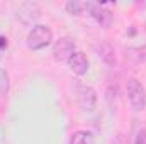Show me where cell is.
I'll return each mask as SVG.
<instances>
[{
  "label": "cell",
  "instance_id": "7a4b0ae2",
  "mask_svg": "<svg viewBox=\"0 0 146 144\" xmlns=\"http://www.w3.org/2000/svg\"><path fill=\"white\" fill-rule=\"evenodd\" d=\"M126 90H127V100L133 110L143 112L146 108V90L141 85V81H138L136 78H129L126 83Z\"/></svg>",
  "mask_w": 146,
  "mask_h": 144
},
{
  "label": "cell",
  "instance_id": "2e32d148",
  "mask_svg": "<svg viewBox=\"0 0 146 144\" xmlns=\"http://www.w3.org/2000/svg\"><path fill=\"white\" fill-rule=\"evenodd\" d=\"M7 48V37H3V36H0V53L3 51Z\"/></svg>",
  "mask_w": 146,
  "mask_h": 144
},
{
  "label": "cell",
  "instance_id": "7c38bea8",
  "mask_svg": "<svg viewBox=\"0 0 146 144\" xmlns=\"http://www.w3.org/2000/svg\"><path fill=\"white\" fill-rule=\"evenodd\" d=\"M9 87H10V83H9V75H7V71H5L3 68H0V98H3V97L9 93Z\"/></svg>",
  "mask_w": 146,
  "mask_h": 144
},
{
  "label": "cell",
  "instance_id": "8fae6325",
  "mask_svg": "<svg viewBox=\"0 0 146 144\" xmlns=\"http://www.w3.org/2000/svg\"><path fill=\"white\" fill-rule=\"evenodd\" d=\"M68 144H94V136L87 131H76L73 132Z\"/></svg>",
  "mask_w": 146,
  "mask_h": 144
},
{
  "label": "cell",
  "instance_id": "4fadbf2b",
  "mask_svg": "<svg viewBox=\"0 0 146 144\" xmlns=\"http://www.w3.org/2000/svg\"><path fill=\"white\" fill-rule=\"evenodd\" d=\"M112 98H114V102L117 98V87H114V85H110L107 88V102H109V105H112Z\"/></svg>",
  "mask_w": 146,
  "mask_h": 144
},
{
  "label": "cell",
  "instance_id": "ba28073f",
  "mask_svg": "<svg viewBox=\"0 0 146 144\" xmlns=\"http://www.w3.org/2000/svg\"><path fill=\"white\" fill-rule=\"evenodd\" d=\"M24 15H27V17H29L27 24H33L37 17L41 15V9H39V5H37V3H31V2L22 3V5H21V9H19V19L22 20V19H24Z\"/></svg>",
  "mask_w": 146,
  "mask_h": 144
},
{
  "label": "cell",
  "instance_id": "9c48e42d",
  "mask_svg": "<svg viewBox=\"0 0 146 144\" xmlns=\"http://www.w3.org/2000/svg\"><path fill=\"white\" fill-rule=\"evenodd\" d=\"M126 58L131 59V61L136 63V65L146 63V46H141V48H129V49L126 51Z\"/></svg>",
  "mask_w": 146,
  "mask_h": 144
},
{
  "label": "cell",
  "instance_id": "5bb4252c",
  "mask_svg": "<svg viewBox=\"0 0 146 144\" xmlns=\"http://www.w3.org/2000/svg\"><path fill=\"white\" fill-rule=\"evenodd\" d=\"M134 144H146V129H141V131L138 132Z\"/></svg>",
  "mask_w": 146,
  "mask_h": 144
},
{
  "label": "cell",
  "instance_id": "5b68a950",
  "mask_svg": "<svg viewBox=\"0 0 146 144\" xmlns=\"http://www.w3.org/2000/svg\"><path fill=\"white\" fill-rule=\"evenodd\" d=\"M88 14H90V15L95 19V22H97L100 27H104V29L110 27V24H112V20H114L112 14H110L107 9H104L100 3H92V2H90Z\"/></svg>",
  "mask_w": 146,
  "mask_h": 144
},
{
  "label": "cell",
  "instance_id": "3957f363",
  "mask_svg": "<svg viewBox=\"0 0 146 144\" xmlns=\"http://www.w3.org/2000/svg\"><path fill=\"white\" fill-rule=\"evenodd\" d=\"M53 41V32L48 26H34L29 34H27V48L33 51H39L42 48H46L49 42Z\"/></svg>",
  "mask_w": 146,
  "mask_h": 144
},
{
  "label": "cell",
  "instance_id": "8992f818",
  "mask_svg": "<svg viewBox=\"0 0 146 144\" xmlns=\"http://www.w3.org/2000/svg\"><path fill=\"white\" fill-rule=\"evenodd\" d=\"M94 49H95V53L99 54V58L106 65L115 66V63H117V59H115V49H114V46L110 42H107V41H99V42L94 44Z\"/></svg>",
  "mask_w": 146,
  "mask_h": 144
},
{
  "label": "cell",
  "instance_id": "6da1fadb",
  "mask_svg": "<svg viewBox=\"0 0 146 144\" xmlns=\"http://www.w3.org/2000/svg\"><path fill=\"white\" fill-rule=\"evenodd\" d=\"M73 95H75V100L80 107L87 112H92L95 108V104H97V93L92 87L88 85H83L80 83L78 80L73 83Z\"/></svg>",
  "mask_w": 146,
  "mask_h": 144
},
{
  "label": "cell",
  "instance_id": "277c9868",
  "mask_svg": "<svg viewBox=\"0 0 146 144\" xmlns=\"http://www.w3.org/2000/svg\"><path fill=\"white\" fill-rule=\"evenodd\" d=\"M73 53H75V42L70 37H60L53 46V58L58 63H65V61L68 63Z\"/></svg>",
  "mask_w": 146,
  "mask_h": 144
},
{
  "label": "cell",
  "instance_id": "52a82bcc",
  "mask_svg": "<svg viewBox=\"0 0 146 144\" xmlns=\"http://www.w3.org/2000/svg\"><path fill=\"white\" fill-rule=\"evenodd\" d=\"M68 66H70V70L75 75L82 76V75H85V73L88 71V59H87V56L83 53L75 51L72 54V58L68 59Z\"/></svg>",
  "mask_w": 146,
  "mask_h": 144
},
{
  "label": "cell",
  "instance_id": "9a60e30c",
  "mask_svg": "<svg viewBox=\"0 0 146 144\" xmlns=\"http://www.w3.org/2000/svg\"><path fill=\"white\" fill-rule=\"evenodd\" d=\"M110 144H127V143H126L122 134H117V136H114V139L110 141Z\"/></svg>",
  "mask_w": 146,
  "mask_h": 144
},
{
  "label": "cell",
  "instance_id": "30bf717a",
  "mask_svg": "<svg viewBox=\"0 0 146 144\" xmlns=\"http://www.w3.org/2000/svg\"><path fill=\"white\" fill-rule=\"evenodd\" d=\"M88 9H90V2L70 0V2L66 3V10H68V14H72V15H82V14H85V10L88 12Z\"/></svg>",
  "mask_w": 146,
  "mask_h": 144
}]
</instances>
